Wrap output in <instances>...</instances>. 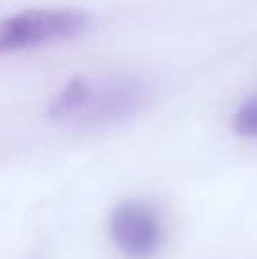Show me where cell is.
I'll return each instance as SVG.
<instances>
[{"instance_id":"5","label":"cell","mask_w":257,"mask_h":259,"mask_svg":"<svg viewBox=\"0 0 257 259\" xmlns=\"http://www.w3.org/2000/svg\"><path fill=\"white\" fill-rule=\"evenodd\" d=\"M232 130L241 139H257V94L246 98L232 114Z\"/></svg>"},{"instance_id":"1","label":"cell","mask_w":257,"mask_h":259,"mask_svg":"<svg viewBox=\"0 0 257 259\" xmlns=\"http://www.w3.org/2000/svg\"><path fill=\"white\" fill-rule=\"evenodd\" d=\"M94 25L89 12L71 7L25 9L0 18V55L64 44L84 36Z\"/></svg>"},{"instance_id":"2","label":"cell","mask_w":257,"mask_h":259,"mask_svg":"<svg viewBox=\"0 0 257 259\" xmlns=\"http://www.w3.org/2000/svg\"><path fill=\"white\" fill-rule=\"evenodd\" d=\"M109 239L125 259H155L166 243L162 214L146 200H123L109 214Z\"/></svg>"},{"instance_id":"4","label":"cell","mask_w":257,"mask_h":259,"mask_svg":"<svg viewBox=\"0 0 257 259\" xmlns=\"http://www.w3.org/2000/svg\"><path fill=\"white\" fill-rule=\"evenodd\" d=\"M89 82L91 80H87V77H82V75L68 80V84H64L62 91H59L53 98V103H50V107H48L50 118L59 121V123H71L73 116L77 114V109L84 103L87 94H89Z\"/></svg>"},{"instance_id":"3","label":"cell","mask_w":257,"mask_h":259,"mask_svg":"<svg viewBox=\"0 0 257 259\" xmlns=\"http://www.w3.org/2000/svg\"><path fill=\"white\" fill-rule=\"evenodd\" d=\"M146 103H148V87L137 77L89 82V94L71 123L89 127L116 125L139 114Z\"/></svg>"}]
</instances>
